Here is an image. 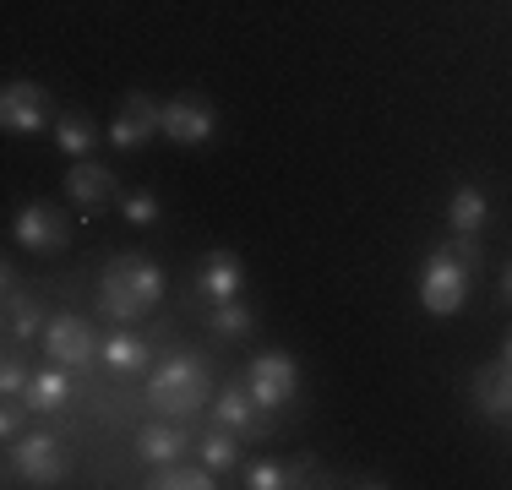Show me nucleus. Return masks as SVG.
Wrapping results in <instances>:
<instances>
[{
  "instance_id": "f257e3e1",
  "label": "nucleus",
  "mask_w": 512,
  "mask_h": 490,
  "mask_svg": "<svg viewBox=\"0 0 512 490\" xmlns=\"http://www.w3.org/2000/svg\"><path fill=\"white\" fill-rule=\"evenodd\" d=\"M158 294H164V273H158L148 256L126 251L99 278V311L115 316V322H137V316H148L158 305Z\"/></svg>"
},
{
  "instance_id": "f03ea898",
  "label": "nucleus",
  "mask_w": 512,
  "mask_h": 490,
  "mask_svg": "<svg viewBox=\"0 0 512 490\" xmlns=\"http://www.w3.org/2000/svg\"><path fill=\"white\" fill-rule=\"evenodd\" d=\"M207 387H213V376L197 354H169L148 382V403L158 414H197L207 403Z\"/></svg>"
},
{
  "instance_id": "7ed1b4c3",
  "label": "nucleus",
  "mask_w": 512,
  "mask_h": 490,
  "mask_svg": "<svg viewBox=\"0 0 512 490\" xmlns=\"http://www.w3.org/2000/svg\"><path fill=\"white\" fill-rule=\"evenodd\" d=\"M463 294H469V267H463L458 256L442 245V251L425 262V273H420V305L431 316H453L463 305Z\"/></svg>"
},
{
  "instance_id": "20e7f679",
  "label": "nucleus",
  "mask_w": 512,
  "mask_h": 490,
  "mask_svg": "<svg viewBox=\"0 0 512 490\" xmlns=\"http://www.w3.org/2000/svg\"><path fill=\"white\" fill-rule=\"evenodd\" d=\"M44 354H50L55 365H77V371H88L93 360H104V343L93 338V327L82 322V316H55L50 327H44Z\"/></svg>"
},
{
  "instance_id": "39448f33",
  "label": "nucleus",
  "mask_w": 512,
  "mask_h": 490,
  "mask_svg": "<svg viewBox=\"0 0 512 490\" xmlns=\"http://www.w3.org/2000/svg\"><path fill=\"white\" fill-rule=\"evenodd\" d=\"M246 387H251L256 409L273 414V409H284V403L295 398L300 371H295V360H289V354H256V360H251V376H246Z\"/></svg>"
},
{
  "instance_id": "423d86ee",
  "label": "nucleus",
  "mask_w": 512,
  "mask_h": 490,
  "mask_svg": "<svg viewBox=\"0 0 512 490\" xmlns=\"http://www.w3.org/2000/svg\"><path fill=\"white\" fill-rule=\"evenodd\" d=\"M11 474H17L22 485H60L66 480V447H60L55 436H22L17 452H11Z\"/></svg>"
},
{
  "instance_id": "0eeeda50",
  "label": "nucleus",
  "mask_w": 512,
  "mask_h": 490,
  "mask_svg": "<svg viewBox=\"0 0 512 490\" xmlns=\"http://www.w3.org/2000/svg\"><path fill=\"white\" fill-rule=\"evenodd\" d=\"M0 126L17 131V137L44 131L50 126V93L33 88V82H6V93H0Z\"/></svg>"
},
{
  "instance_id": "6e6552de",
  "label": "nucleus",
  "mask_w": 512,
  "mask_h": 490,
  "mask_svg": "<svg viewBox=\"0 0 512 490\" xmlns=\"http://www.w3.org/2000/svg\"><path fill=\"white\" fill-rule=\"evenodd\" d=\"M153 131H164V109H158L148 93H131L126 109L109 120V147H120V153H137V147L148 142Z\"/></svg>"
},
{
  "instance_id": "1a4fd4ad",
  "label": "nucleus",
  "mask_w": 512,
  "mask_h": 490,
  "mask_svg": "<svg viewBox=\"0 0 512 490\" xmlns=\"http://www.w3.org/2000/svg\"><path fill=\"white\" fill-rule=\"evenodd\" d=\"M17 240L28 245V251H66L71 218L60 213V207L33 202V207H22V213H17Z\"/></svg>"
},
{
  "instance_id": "9d476101",
  "label": "nucleus",
  "mask_w": 512,
  "mask_h": 490,
  "mask_svg": "<svg viewBox=\"0 0 512 490\" xmlns=\"http://www.w3.org/2000/svg\"><path fill=\"white\" fill-rule=\"evenodd\" d=\"M218 131V115L207 104H191V98H175V104H164V137L180 142V147H202L213 142Z\"/></svg>"
},
{
  "instance_id": "9b49d317",
  "label": "nucleus",
  "mask_w": 512,
  "mask_h": 490,
  "mask_svg": "<svg viewBox=\"0 0 512 490\" xmlns=\"http://www.w3.org/2000/svg\"><path fill=\"white\" fill-rule=\"evenodd\" d=\"M202 294L207 300H240V284H246V267H240L235 251H207L202 256Z\"/></svg>"
},
{
  "instance_id": "f8f14e48",
  "label": "nucleus",
  "mask_w": 512,
  "mask_h": 490,
  "mask_svg": "<svg viewBox=\"0 0 512 490\" xmlns=\"http://www.w3.org/2000/svg\"><path fill=\"white\" fill-rule=\"evenodd\" d=\"M213 425H224V431H267V425H262V409H256V398H251L246 382L224 387V392L213 398Z\"/></svg>"
},
{
  "instance_id": "ddd939ff",
  "label": "nucleus",
  "mask_w": 512,
  "mask_h": 490,
  "mask_svg": "<svg viewBox=\"0 0 512 490\" xmlns=\"http://www.w3.org/2000/svg\"><path fill=\"white\" fill-rule=\"evenodd\" d=\"M66 196L82 207V213H99L104 202H115V175L104 164H77L66 175Z\"/></svg>"
},
{
  "instance_id": "4468645a",
  "label": "nucleus",
  "mask_w": 512,
  "mask_h": 490,
  "mask_svg": "<svg viewBox=\"0 0 512 490\" xmlns=\"http://www.w3.org/2000/svg\"><path fill=\"white\" fill-rule=\"evenodd\" d=\"M474 403H480L485 414H496V420H507L512 414V360L485 365V371L474 376Z\"/></svg>"
},
{
  "instance_id": "2eb2a0df",
  "label": "nucleus",
  "mask_w": 512,
  "mask_h": 490,
  "mask_svg": "<svg viewBox=\"0 0 512 490\" xmlns=\"http://www.w3.org/2000/svg\"><path fill=\"white\" fill-rule=\"evenodd\" d=\"M22 403H28V409H39V414L66 409V403H71V376H66V365H50V371L33 376L28 392H22Z\"/></svg>"
},
{
  "instance_id": "dca6fc26",
  "label": "nucleus",
  "mask_w": 512,
  "mask_h": 490,
  "mask_svg": "<svg viewBox=\"0 0 512 490\" xmlns=\"http://www.w3.org/2000/svg\"><path fill=\"white\" fill-rule=\"evenodd\" d=\"M251 327H256L251 305H240V300H213L207 305V333L213 338H251Z\"/></svg>"
},
{
  "instance_id": "f3484780",
  "label": "nucleus",
  "mask_w": 512,
  "mask_h": 490,
  "mask_svg": "<svg viewBox=\"0 0 512 490\" xmlns=\"http://www.w3.org/2000/svg\"><path fill=\"white\" fill-rule=\"evenodd\" d=\"M33 333H44V305L33 300V294L22 300V294L11 289L6 294V343H28Z\"/></svg>"
},
{
  "instance_id": "a211bd4d",
  "label": "nucleus",
  "mask_w": 512,
  "mask_h": 490,
  "mask_svg": "<svg viewBox=\"0 0 512 490\" xmlns=\"http://www.w3.org/2000/svg\"><path fill=\"white\" fill-rule=\"evenodd\" d=\"M137 452L148 463H175L180 452H186V431H175V425H148V431H137Z\"/></svg>"
},
{
  "instance_id": "6ab92c4d",
  "label": "nucleus",
  "mask_w": 512,
  "mask_h": 490,
  "mask_svg": "<svg viewBox=\"0 0 512 490\" xmlns=\"http://www.w3.org/2000/svg\"><path fill=\"white\" fill-rule=\"evenodd\" d=\"M485 213H491V202H485L480 186H458L453 207H447V224L458 229V235H474V229L485 224Z\"/></svg>"
},
{
  "instance_id": "aec40b11",
  "label": "nucleus",
  "mask_w": 512,
  "mask_h": 490,
  "mask_svg": "<svg viewBox=\"0 0 512 490\" xmlns=\"http://www.w3.org/2000/svg\"><path fill=\"white\" fill-rule=\"evenodd\" d=\"M148 490H213V469H180V463H158L153 480H142Z\"/></svg>"
},
{
  "instance_id": "412c9836",
  "label": "nucleus",
  "mask_w": 512,
  "mask_h": 490,
  "mask_svg": "<svg viewBox=\"0 0 512 490\" xmlns=\"http://www.w3.org/2000/svg\"><path fill=\"white\" fill-rule=\"evenodd\" d=\"M148 360H153V349L142 338H131V333H115L104 343V365H109V371H142Z\"/></svg>"
},
{
  "instance_id": "4be33fe9",
  "label": "nucleus",
  "mask_w": 512,
  "mask_h": 490,
  "mask_svg": "<svg viewBox=\"0 0 512 490\" xmlns=\"http://www.w3.org/2000/svg\"><path fill=\"white\" fill-rule=\"evenodd\" d=\"M55 142L66 147L71 158H82V153H93V142H99V126H93V120H88V115H82V109H77V115H66V120H60Z\"/></svg>"
},
{
  "instance_id": "5701e85b",
  "label": "nucleus",
  "mask_w": 512,
  "mask_h": 490,
  "mask_svg": "<svg viewBox=\"0 0 512 490\" xmlns=\"http://www.w3.org/2000/svg\"><path fill=\"white\" fill-rule=\"evenodd\" d=\"M202 463L213 474H229L240 463V447H235V431H224V425H218L213 436H202Z\"/></svg>"
},
{
  "instance_id": "b1692460",
  "label": "nucleus",
  "mask_w": 512,
  "mask_h": 490,
  "mask_svg": "<svg viewBox=\"0 0 512 490\" xmlns=\"http://www.w3.org/2000/svg\"><path fill=\"white\" fill-rule=\"evenodd\" d=\"M246 485H251V490H278V485H300V469H295V463H273V458H262V463H251Z\"/></svg>"
},
{
  "instance_id": "393cba45",
  "label": "nucleus",
  "mask_w": 512,
  "mask_h": 490,
  "mask_svg": "<svg viewBox=\"0 0 512 490\" xmlns=\"http://www.w3.org/2000/svg\"><path fill=\"white\" fill-rule=\"evenodd\" d=\"M120 218H126V224H137V229H148L153 218H158V196H148V191L120 196Z\"/></svg>"
},
{
  "instance_id": "a878e982",
  "label": "nucleus",
  "mask_w": 512,
  "mask_h": 490,
  "mask_svg": "<svg viewBox=\"0 0 512 490\" xmlns=\"http://www.w3.org/2000/svg\"><path fill=\"white\" fill-rule=\"evenodd\" d=\"M28 382H33V376L22 371V365H17V354H11V360L0 365V392H6V398H22V392H28Z\"/></svg>"
},
{
  "instance_id": "bb28decb",
  "label": "nucleus",
  "mask_w": 512,
  "mask_h": 490,
  "mask_svg": "<svg viewBox=\"0 0 512 490\" xmlns=\"http://www.w3.org/2000/svg\"><path fill=\"white\" fill-rule=\"evenodd\" d=\"M447 251H453L458 256V262H480V240H474V235H458V229H453V245H447Z\"/></svg>"
},
{
  "instance_id": "cd10ccee",
  "label": "nucleus",
  "mask_w": 512,
  "mask_h": 490,
  "mask_svg": "<svg viewBox=\"0 0 512 490\" xmlns=\"http://www.w3.org/2000/svg\"><path fill=\"white\" fill-rule=\"evenodd\" d=\"M0 431L22 436V398H6V409H0Z\"/></svg>"
},
{
  "instance_id": "c85d7f7f",
  "label": "nucleus",
  "mask_w": 512,
  "mask_h": 490,
  "mask_svg": "<svg viewBox=\"0 0 512 490\" xmlns=\"http://www.w3.org/2000/svg\"><path fill=\"white\" fill-rule=\"evenodd\" d=\"M502 289H507V300H512V273H507V278H502Z\"/></svg>"
},
{
  "instance_id": "c756f323",
  "label": "nucleus",
  "mask_w": 512,
  "mask_h": 490,
  "mask_svg": "<svg viewBox=\"0 0 512 490\" xmlns=\"http://www.w3.org/2000/svg\"><path fill=\"white\" fill-rule=\"evenodd\" d=\"M507 360H512V338H507Z\"/></svg>"
}]
</instances>
